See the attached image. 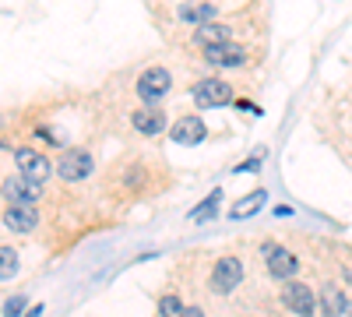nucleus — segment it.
I'll use <instances>...</instances> for the list:
<instances>
[{
    "instance_id": "2eb2a0df",
    "label": "nucleus",
    "mask_w": 352,
    "mask_h": 317,
    "mask_svg": "<svg viewBox=\"0 0 352 317\" xmlns=\"http://www.w3.org/2000/svg\"><path fill=\"white\" fill-rule=\"evenodd\" d=\"M264 201H268V190H250L243 201H240V205H232V219H247V215H254V212H261V205H264Z\"/></svg>"
},
{
    "instance_id": "aec40b11",
    "label": "nucleus",
    "mask_w": 352,
    "mask_h": 317,
    "mask_svg": "<svg viewBox=\"0 0 352 317\" xmlns=\"http://www.w3.org/2000/svg\"><path fill=\"white\" fill-rule=\"evenodd\" d=\"M21 310H25V296H11L4 303V317H21Z\"/></svg>"
},
{
    "instance_id": "4be33fe9",
    "label": "nucleus",
    "mask_w": 352,
    "mask_h": 317,
    "mask_svg": "<svg viewBox=\"0 0 352 317\" xmlns=\"http://www.w3.org/2000/svg\"><path fill=\"white\" fill-rule=\"evenodd\" d=\"M39 314H43V307H32V310H28L25 317H39Z\"/></svg>"
},
{
    "instance_id": "6ab92c4d",
    "label": "nucleus",
    "mask_w": 352,
    "mask_h": 317,
    "mask_svg": "<svg viewBox=\"0 0 352 317\" xmlns=\"http://www.w3.org/2000/svg\"><path fill=\"white\" fill-rule=\"evenodd\" d=\"M0 257H4V261H0V275L11 278V275L18 272V254H14L11 247H4V250H0Z\"/></svg>"
},
{
    "instance_id": "4468645a",
    "label": "nucleus",
    "mask_w": 352,
    "mask_h": 317,
    "mask_svg": "<svg viewBox=\"0 0 352 317\" xmlns=\"http://www.w3.org/2000/svg\"><path fill=\"white\" fill-rule=\"evenodd\" d=\"M4 222L11 229H18V233H28V229H36V208H11L4 212Z\"/></svg>"
},
{
    "instance_id": "423d86ee",
    "label": "nucleus",
    "mask_w": 352,
    "mask_h": 317,
    "mask_svg": "<svg viewBox=\"0 0 352 317\" xmlns=\"http://www.w3.org/2000/svg\"><path fill=\"white\" fill-rule=\"evenodd\" d=\"M282 303L296 314V317H314V293H310V285L303 282H289L285 289H282Z\"/></svg>"
},
{
    "instance_id": "6e6552de",
    "label": "nucleus",
    "mask_w": 352,
    "mask_h": 317,
    "mask_svg": "<svg viewBox=\"0 0 352 317\" xmlns=\"http://www.w3.org/2000/svg\"><path fill=\"white\" fill-rule=\"evenodd\" d=\"M169 134H173L176 145H201L208 131H204V120H201V117H180V120L173 124Z\"/></svg>"
},
{
    "instance_id": "f257e3e1",
    "label": "nucleus",
    "mask_w": 352,
    "mask_h": 317,
    "mask_svg": "<svg viewBox=\"0 0 352 317\" xmlns=\"http://www.w3.org/2000/svg\"><path fill=\"white\" fill-rule=\"evenodd\" d=\"M194 102L204 106V109L229 106L232 102V85L229 81H219V78H204V81L194 85Z\"/></svg>"
},
{
    "instance_id": "9d476101",
    "label": "nucleus",
    "mask_w": 352,
    "mask_h": 317,
    "mask_svg": "<svg viewBox=\"0 0 352 317\" xmlns=\"http://www.w3.org/2000/svg\"><path fill=\"white\" fill-rule=\"evenodd\" d=\"M204 56H208V64H215V67H240V64L247 61L243 46H236V43L212 46V50H204Z\"/></svg>"
},
{
    "instance_id": "0eeeda50",
    "label": "nucleus",
    "mask_w": 352,
    "mask_h": 317,
    "mask_svg": "<svg viewBox=\"0 0 352 317\" xmlns=\"http://www.w3.org/2000/svg\"><path fill=\"white\" fill-rule=\"evenodd\" d=\"M14 162H18V169H21V177L36 180V184H43V180L50 177V162H46V155L36 152V149H18V152H14Z\"/></svg>"
},
{
    "instance_id": "dca6fc26",
    "label": "nucleus",
    "mask_w": 352,
    "mask_h": 317,
    "mask_svg": "<svg viewBox=\"0 0 352 317\" xmlns=\"http://www.w3.org/2000/svg\"><path fill=\"white\" fill-rule=\"evenodd\" d=\"M229 32H232L229 25H204L201 32H197V43H201L204 50H212V46H222V43H229Z\"/></svg>"
},
{
    "instance_id": "a211bd4d",
    "label": "nucleus",
    "mask_w": 352,
    "mask_h": 317,
    "mask_svg": "<svg viewBox=\"0 0 352 317\" xmlns=\"http://www.w3.org/2000/svg\"><path fill=\"white\" fill-rule=\"evenodd\" d=\"M187 310H184V303L176 300V296H162L159 300V317H184Z\"/></svg>"
},
{
    "instance_id": "9b49d317",
    "label": "nucleus",
    "mask_w": 352,
    "mask_h": 317,
    "mask_svg": "<svg viewBox=\"0 0 352 317\" xmlns=\"http://www.w3.org/2000/svg\"><path fill=\"white\" fill-rule=\"evenodd\" d=\"M219 14V8L215 4H204V0H194V4H180V18L187 21V25H212V18Z\"/></svg>"
},
{
    "instance_id": "7ed1b4c3",
    "label": "nucleus",
    "mask_w": 352,
    "mask_h": 317,
    "mask_svg": "<svg viewBox=\"0 0 352 317\" xmlns=\"http://www.w3.org/2000/svg\"><path fill=\"white\" fill-rule=\"evenodd\" d=\"M4 197L11 201V208H36V201H39V184L28 180V177L4 180Z\"/></svg>"
},
{
    "instance_id": "f3484780",
    "label": "nucleus",
    "mask_w": 352,
    "mask_h": 317,
    "mask_svg": "<svg viewBox=\"0 0 352 317\" xmlns=\"http://www.w3.org/2000/svg\"><path fill=\"white\" fill-rule=\"evenodd\" d=\"M219 201H222V190H212V194L204 197L201 205H197V208L190 212V219H194V222H204V219H208V215H215V208H219Z\"/></svg>"
},
{
    "instance_id": "f03ea898",
    "label": "nucleus",
    "mask_w": 352,
    "mask_h": 317,
    "mask_svg": "<svg viewBox=\"0 0 352 317\" xmlns=\"http://www.w3.org/2000/svg\"><path fill=\"white\" fill-rule=\"evenodd\" d=\"M169 85H173V78H169V71L166 67H148L141 78H138V96L144 99V102H159L166 92H169Z\"/></svg>"
},
{
    "instance_id": "20e7f679",
    "label": "nucleus",
    "mask_w": 352,
    "mask_h": 317,
    "mask_svg": "<svg viewBox=\"0 0 352 317\" xmlns=\"http://www.w3.org/2000/svg\"><path fill=\"white\" fill-rule=\"evenodd\" d=\"M240 278H243L240 257H222V261L215 265V272H212V289L226 296V293H232L240 285Z\"/></svg>"
},
{
    "instance_id": "39448f33",
    "label": "nucleus",
    "mask_w": 352,
    "mask_h": 317,
    "mask_svg": "<svg viewBox=\"0 0 352 317\" xmlns=\"http://www.w3.org/2000/svg\"><path fill=\"white\" fill-rule=\"evenodd\" d=\"M261 254H264V265H268V272H272L275 278H289L292 272H296V265H300L296 254L285 250V247H278V243H264Z\"/></svg>"
},
{
    "instance_id": "f8f14e48",
    "label": "nucleus",
    "mask_w": 352,
    "mask_h": 317,
    "mask_svg": "<svg viewBox=\"0 0 352 317\" xmlns=\"http://www.w3.org/2000/svg\"><path fill=\"white\" fill-rule=\"evenodd\" d=\"M131 124L141 134H159V131H166V113H159V109H138V113H131Z\"/></svg>"
},
{
    "instance_id": "ddd939ff",
    "label": "nucleus",
    "mask_w": 352,
    "mask_h": 317,
    "mask_svg": "<svg viewBox=\"0 0 352 317\" xmlns=\"http://www.w3.org/2000/svg\"><path fill=\"white\" fill-rule=\"evenodd\" d=\"M320 307H324V317H342V314H352V300L335 289V285H324V296H320Z\"/></svg>"
},
{
    "instance_id": "412c9836",
    "label": "nucleus",
    "mask_w": 352,
    "mask_h": 317,
    "mask_svg": "<svg viewBox=\"0 0 352 317\" xmlns=\"http://www.w3.org/2000/svg\"><path fill=\"white\" fill-rule=\"evenodd\" d=\"M184 317H204V310H197V307H187V314Z\"/></svg>"
},
{
    "instance_id": "1a4fd4ad",
    "label": "nucleus",
    "mask_w": 352,
    "mask_h": 317,
    "mask_svg": "<svg viewBox=\"0 0 352 317\" xmlns=\"http://www.w3.org/2000/svg\"><path fill=\"white\" fill-rule=\"evenodd\" d=\"M56 169H60V177L64 180H85L88 173H92V155L88 152H64V159L56 162Z\"/></svg>"
}]
</instances>
